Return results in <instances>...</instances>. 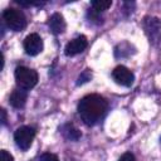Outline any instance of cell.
<instances>
[{
    "mask_svg": "<svg viewBox=\"0 0 161 161\" xmlns=\"http://www.w3.org/2000/svg\"><path fill=\"white\" fill-rule=\"evenodd\" d=\"M108 108L107 101L99 94H88L78 103V114L87 126H93L106 114Z\"/></svg>",
    "mask_w": 161,
    "mask_h": 161,
    "instance_id": "cell-1",
    "label": "cell"
},
{
    "mask_svg": "<svg viewBox=\"0 0 161 161\" xmlns=\"http://www.w3.org/2000/svg\"><path fill=\"white\" fill-rule=\"evenodd\" d=\"M3 20L6 24V26L14 31H20L26 26V18L24 13L19 9H5L3 13Z\"/></svg>",
    "mask_w": 161,
    "mask_h": 161,
    "instance_id": "cell-2",
    "label": "cell"
},
{
    "mask_svg": "<svg viewBox=\"0 0 161 161\" xmlns=\"http://www.w3.org/2000/svg\"><path fill=\"white\" fill-rule=\"evenodd\" d=\"M15 80L21 89H31L38 83V73L26 67H18L15 69Z\"/></svg>",
    "mask_w": 161,
    "mask_h": 161,
    "instance_id": "cell-3",
    "label": "cell"
},
{
    "mask_svg": "<svg viewBox=\"0 0 161 161\" xmlns=\"http://www.w3.org/2000/svg\"><path fill=\"white\" fill-rule=\"evenodd\" d=\"M143 29L150 39V43L155 45L161 43V21L157 18L146 16L143 19Z\"/></svg>",
    "mask_w": 161,
    "mask_h": 161,
    "instance_id": "cell-4",
    "label": "cell"
},
{
    "mask_svg": "<svg viewBox=\"0 0 161 161\" xmlns=\"http://www.w3.org/2000/svg\"><path fill=\"white\" fill-rule=\"evenodd\" d=\"M34 137H35V130L30 126H21L14 133L15 143L18 145L19 148H21L24 151L31 146Z\"/></svg>",
    "mask_w": 161,
    "mask_h": 161,
    "instance_id": "cell-5",
    "label": "cell"
},
{
    "mask_svg": "<svg viewBox=\"0 0 161 161\" xmlns=\"http://www.w3.org/2000/svg\"><path fill=\"white\" fill-rule=\"evenodd\" d=\"M112 77H113L116 83H118V84H121L123 87H131L133 84V80H135L133 73L128 68H126L123 65L116 67L112 70Z\"/></svg>",
    "mask_w": 161,
    "mask_h": 161,
    "instance_id": "cell-6",
    "label": "cell"
},
{
    "mask_svg": "<svg viewBox=\"0 0 161 161\" xmlns=\"http://www.w3.org/2000/svg\"><path fill=\"white\" fill-rule=\"evenodd\" d=\"M24 50L28 55H38L43 50V40L42 38L36 34H29L24 39Z\"/></svg>",
    "mask_w": 161,
    "mask_h": 161,
    "instance_id": "cell-7",
    "label": "cell"
},
{
    "mask_svg": "<svg viewBox=\"0 0 161 161\" xmlns=\"http://www.w3.org/2000/svg\"><path fill=\"white\" fill-rule=\"evenodd\" d=\"M88 45V42H87V38L84 35H80V36H77L75 39L70 40L67 45H65V49H64V53L65 55L68 57H73V55H77L79 53H82Z\"/></svg>",
    "mask_w": 161,
    "mask_h": 161,
    "instance_id": "cell-8",
    "label": "cell"
},
{
    "mask_svg": "<svg viewBox=\"0 0 161 161\" xmlns=\"http://www.w3.org/2000/svg\"><path fill=\"white\" fill-rule=\"evenodd\" d=\"M26 98H28V94H26L25 89L19 88V89H14L11 92L9 102L14 108H23L26 103Z\"/></svg>",
    "mask_w": 161,
    "mask_h": 161,
    "instance_id": "cell-9",
    "label": "cell"
},
{
    "mask_svg": "<svg viewBox=\"0 0 161 161\" xmlns=\"http://www.w3.org/2000/svg\"><path fill=\"white\" fill-rule=\"evenodd\" d=\"M65 20L64 18L59 14V13H55L50 16L49 19V28L50 30L54 33V34H62L64 30H65Z\"/></svg>",
    "mask_w": 161,
    "mask_h": 161,
    "instance_id": "cell-10",
    "label": "cell"
},
{
    "mask_svg": "<svg viewBox=\"0 0 161 161\" xmlns=\"http://www.w3.org/2000/svg\"><path fill=\"white\" fill-rule=\"evenodd\" d=\"M62 133H63V136L67 138V140H69V141H78L79 138H80V131L77 128V127H74L72 123H67V125H64L63 127H62Z\"/></svg>",
    "mask_w": 161,
    "mask_h": 161,
    "instance_id": "cell-11",
    "label": "cell"
},
{
    "mask_svg": "<svg viewBox=\"0 0 161 161\" xmlns=\"http://www.w3.org/2000/svg\"><path fill=\"white\" fill-rule=\"evenodd\" d=\"M111 5H112L111 0H94L91 3L92 10H94L96 13H102V11L107 10Z\"/></svg>",
    "mask_w": 161,
    "mask_h": 161,
    "instance_id": "cell-12",
    "label": "cell"
},
{
    "mask_svg": "<svg viewBox=\"0 0 161 161\" xmlns=\"http://www.w3.org/2000/svg\"><path fill=\"white\" fill-rule=\"evenodd\" d=\"M91 78H92L91 72H89L88 69H86V70H83V72L79 74L78 80H77V84H78V86H80V84H83V83H87L88 80H91Z\"/></svg>",
    "mask_w": 161,
    "mask_h": 161,
    "instance_id": "cell-13",
    "label": "cell"
},
{
    "mask_svg": "<svg viewBox=\"0 0 161 161\" xmlns=\"http://www.w3.org/2000/svg\"><path fill=\"white\" fill-rule=\"evenodd\" d=\"M39 161H59V158H58L57 155L47 152V153H43V155L39 157Z\"/></svg>",
    "mask_w": 161,
    "mask_h": 161,
    "instance_id": "cell-14",
    "label": "cell"
},
{
    "mask_svg": "<svg viewBox=\"0 0 161 161\" xmlns=\"http://www.w3.org/2000/svg\"><path fill=\"white\" fill-rule=\"evenodd\" d=\"M0 157H1V161H14L13 156H11L8 151H5V150H1V152H0Z\"/></svg>",
    "mask_w": 161,
    "mask_h": 161,
    "instance_id": "cell-15",
    "label": "cell"
},
{
    "mask_svg": "<svg viewBox=\"0 0 161 161\" xmlns=\"http://www.w3.org/2000/svg\"><path fill=\"white\" fill-rule=\"evenodd\" d=\"M118 161H135V156L131 153V152H125L119 158Z\"/></svg>",
    "mask_w": 161,
    "mask_h": 161,
    "instance_id": "cell-16",
    "label": "cell"
},
{
    "mask_svg": "<svg viewBox=\"0 0 161 161\" xmlns=\"http://www.w3.org/2000/svg\"><path fill=\"white\" fill-rule=\"evenodd\" d=\"M1 123L6 125V112H5V109H1Z\"/></svg>",
    "mask_w": 161,
    "mask_h": 161,
    "instance_id": "cell-17",
    "label": "cell"
}]
</instances>
